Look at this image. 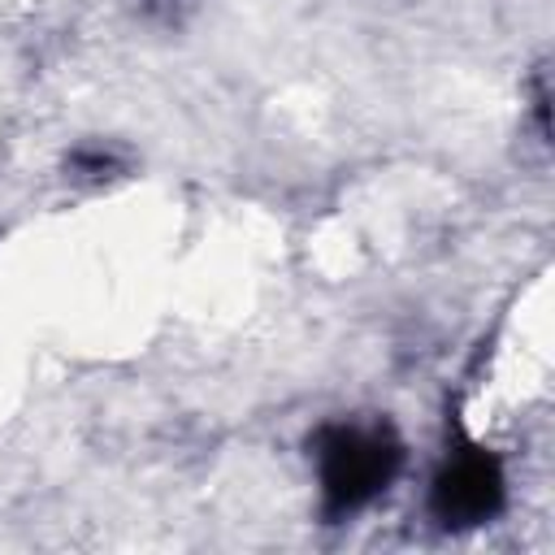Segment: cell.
Returning a JSON list of instances; mask_svg holds the SVG:
<instances>
[{
    "label": "cell",
    "mask_w": 555,
    "mask_h": 555,
    "mask_svg": "<svg viewBox=\"0 0 555 555\" xmlns=\"http://www.w3.org/2000/svg\"><path fill=\"white\" fill-rule=\"evenodd\" d=\"M317 464H321L325 512L343 516V512L364 507L395 481L403 464V447L395 442L390 429L330 425L317 434Z\"/></svg>",
    "instance_id": "1"
},
{
    "label": "cell",
    "mask_w": 555,
    "mask_h": 555,
    "mask_svg": "<svg viewBox=\"0 0 555 555\" xmlns=\"http://www.w3.org/2000/svg\"><path fill=\"white\" fill-rule=\"evenodd\" d=\"M503 464L486 447H464L438 477H434V516L447 529H468L490 520L503 507Z\"/></svg>",
    "instance_id": "2"
}]
</instances>
